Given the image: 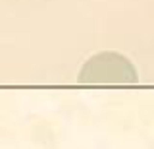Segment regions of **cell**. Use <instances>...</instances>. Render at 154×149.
<instances>
[{
	"label": "cell",
	"mask_w": 154,
	"mask_h": 149,
	"mask_svg": "<svg viewBox=\"0 0 154 149\" xmlns=\"http://www.w3.org/2000/svg\"><path fill=\"white\" fill-rule=\"evenodd\" d=\"M79 81L93 85H106V83L131 85L137 83V70L123 54L100 52V54H94L93 58L85 62L79 74Z\"/></svg>",
	"instance_id": "cell-1"
}]
</instances>
